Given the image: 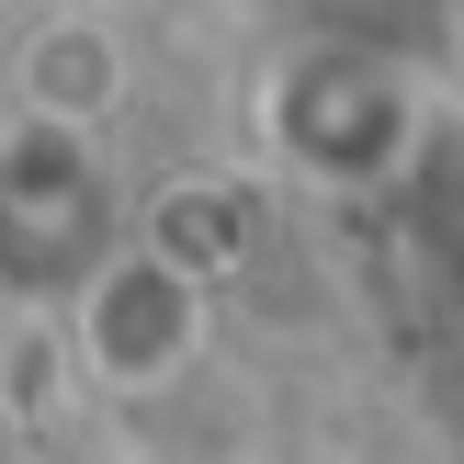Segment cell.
Wrapping results in <instances>:
<instances>
[{"mask_svg": "<svg viewBox=\"0 0 464 464\" xmlns=\"http://www.w3.org/2000/svg\"><path fill=\"white\" fill-rule=\"evenodd\" d=\"M272 136L317 181H385L420 136V91L374 45H295L272 68Z\"/></svg>", "mask_w": 464, "mask_h": 464, "instance_id": "obj_1", "label": "cell"}, {"mask_svg": "<svg viewBox=\"0 0 464 464\" xmlns=\"http://www.w3.org/2000/svg\"><path fill=\"white\" fill-rule=\"evenodd\" d=\"M80 340H91V362H102L113 385H159V374H181L193 362V340H204V295L181 284L159 249H113L102 272H91V295H80Z\"/></svg>", "mask_w": 464, "mask_h": 464, "instance_id": "obj_2", "label": "cell"}]
</instances>
